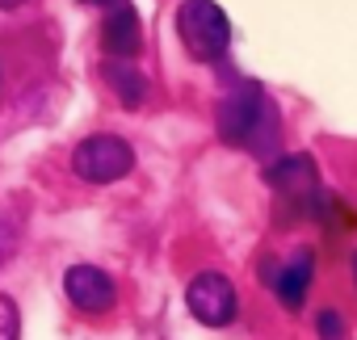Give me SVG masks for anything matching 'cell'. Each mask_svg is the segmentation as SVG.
I'll list each match as a JSON object with an SVG mask.
<instances>
[{"label": "cell", "mask_w": 357, "mask_h": 340, "mask_svg": "<svg viewBox=\"0 0 357 340\" xmlns=\"http://www.w3.org/2000/svg\"><path fill=\"white\" fill-rule=\"evenodd\" d=\"M219 139L231 147H248L257 155H269L278 147V109L257 84H240L219 105Z\"/></svg>", "instance_id": "6da1fadb"}, {"label": "cell", "mask_w": 357, "mask_h": 340, "mask_svg": "<svg viewBox=\"0 0 357 340\" xmlns=\"http://www.w3.org/2000/svg\"><path fill=\"white\" fill-rule=\"evenodd\" d=\"M176 30H181L185 51L202 63L219 59L231 42V22L215 0H185V5L176 9Z\"/></svg>", "instance_id": "7a4b0ae2"}, {"label": "cell", "mask_w": 357, "mask_h": 340, "mask_svg": "<svg viewBox=\"0 0 357 340\" xmlns=\"http://www.w3.org/2000/svg\"><path fill=\"white\" fill-rule=\"evenodd\" d=\"M72 168L89 185H109V181H122L135 168V151L118 134H93L72 151Z\"/></svg>", "instance_id": "3957f363"}, {"label": "cell", "mask_w": 357, "mask_h": 340, "mask_svg": "<svg viewBox=\"0 0 357 340\" xmlns=\"http://www.w3.org/2000/svg\"><path fill=\"white\" fill-rule=\"evenodd\" d=\"M185 302L194 311V319H202L206 327H223L236 319V286L223 273H198L185 290Z\"/></svg>", "instance_id": "277c9868"}, {"label": "cell", "mask_w": 357, "mask_h": 340, "mask_svg": "<svg viewBox=\"0 0 357 340\" xmlns=\"http://www.w3.org/2000/svg\"><path fill=\"white\" fill-rule=\"evenodd\" d=\"M63 294H68V302L76 307V311H84V315H105L109 307H114V281H109V273H101L97 265H72L68 269V277H63Z\"/></svg>", "instance_id": "5b68a950"}, {"label": "cell", "mask_w": 357, "mask_h": 340, "mask_svg": "<svg viewBox=\"0 0 357 340\" xmlns=\"http://www.w3.org/2000/svg\"><path fill=\"white\" fill-rule=\"evenodd\" d=\"M101 47H105L114 59H130V55H139V47H143V30H139V13L126 5V0L109 5V17H105V26H101Z\"/></svg>", "instance_id": "8992f818"}, {"label": "cell", "mask_w": 357, "mask_h": 340, "mask_svg": "<svg viewBox=\"0 0 357 340\" xmlns=\"http://www.w3.org/2000/svg\"><path fill=\"white\" fill-rule=\"evenodd\" d=\"M265 181H269L278 194L307 202V198L315 194V164H311V155H286V160H278V164L265 168Z\"/></svg>", "instance_id": "52a82bcc"}, {"label": "cell", "mask_w": 357, "mask_h": 340, "mask_svg": "<svg viewBox=\"0 0 357 340\" xmlns=\"http://www.w3.org/2000/svg\"><path fill=\"white\" fill-rule=\"evenodd\" d=\"M311 252H298L290 265H282V269H265V277L273 281V294L282 298V307L286 311H298L303 307V294H307V286H311Z\"/></svg>", "instance_id": "ba28073f"}, {"label": "cell", "mask_w": 357, "mask_h": 340, "mask_svg": "<svg viewBox=\"0 0 357 340\" xmlns=\"http://www.w3.org/2000/svg\"><path fill=\"white\" fill-rule=\"evenodd\" d=\"M101 76H105V84L118 93V101H122L126 109L143 105V97H147V80L139 76V68H135L130 59H105Z\"/></svg>", "instance_id": "9c48e42d"}, {"label": "cell", "mask_w": 357, "mask_h": 340, "mask_svg": "<svg viewBox=\"0 0 357 340\" xmlns=\"http://www.w3.org/2000/svg\"><path fill=\"white\" fill-rule=\"evenodd\" d=\"M22 336V315L9 294H0V340H17Z\"/></svg>", "instance_id": "30bf717a"}, {"label": "cell", "mask_w": 357, "mask_h": 340, "mask_svg": "<svg viewBox=\"0 0 357 340\" xmlns=\"http://www.w3.org/2000/svg\"><path fill=\"white\" fill-rule=\"evenodd\" d=\"M315 327H319V340H344V319L336 311H319Z\"/></svg>", "instance_id": "8fae6325"}, {"label": "cell", "mask_w": 357, "mask_h": 340, "mask_svg": "<svg viewBox=\"0 0 357 340\" xmlns=\"http://www.w3.org/2000/svg\"><path fill=\"white\" fill-rule=\"evenodd\" d=\"M13 252H17V227L9 219H0V265H5Z\"/></svg>", "instance_id": "7c38bea8"}, {"label": "cell", "mask_w": 357, "mask_h": 340, "mask_svg": "<svg viewBox=\"0 0 357 340\" xmlns=\"http://www.w3.org/2000/svg\"><path fill=\"white\" fill-rule=\"evenodd\" d=\"M22 5V0H0V9H17Z\"/></svg>", "instance_id": "4fadbf2b"}, {"label": "cell", "mask_w": 357, "mask_h": 340, "mask_svg": "<svg viewBox=\"0 0 357 340\" xmlns=\"http://www.w3.org/2000/svg\"><path fill=\"white\" fill-rule=\"evenodd\" d=\"M84 5H118V0H84Z\"/></svg>", "instance_id": "5bb4252c"}, {"label": "cell", "mask_w": 357, "mask_h": 340, "mask_svg": "<svg viewBox=\"0 0 357 340\" xmlns=\"http://www.w3.org/2000/svg\"><path fill=\"white\" fill-rule=\"evenodd\" d=\"M353 269H357V256H353Z\"/></svg>", "instance_id": "9a60e30c"}]
</instances>
